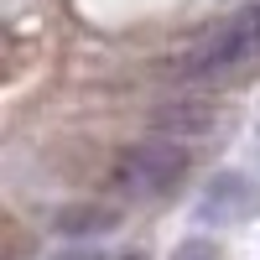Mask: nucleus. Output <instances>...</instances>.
<instances>
[{"label": "nucleus", "mask_w": 260, "mask_h": 260, "mask_svg": "<svg viewBox=\"0 0 260 260\" xmlns=\"http://www.w3.org/2000/svg\"><path fill=\"white\" fill-rule=\"evenodd\" d=\"M187 177V151L177 141H146L130 146L115 161V192L120 198H161Z\"/></svg>", "instance_id": "nucleus-2"}, {"label": "nucleus", "mask_w": 260, "mask_h": 260, "mask_svg": "<svg viewBox=\"0 0 260 260\" xmlns=\"http://www.w3.org/2000/svg\"><path fill=\"white\" fill-rule=\"evenodd\" d=\"M255 68H260V0L250 11L229 16L219 31H208L182 57V78H208V83H234Z\"/></svg>", "instance_id": "nucleus-1"}, {"label": "nucleus", "mask_w": 260, "mask_h": 260, "mask_svg": "<svg viewBox=\"0 0 260 260\" xmlns=\"http://www.w3.org/2000/svg\"><path fill=\"white\" fill-rule=\"evenodd\" d=\"M151 125H156L161 130V136L172 141V136H208V130H213V110H208V104H161V110L156 115H151Z\"/></svg>", "instance_id": "nucleus-4"}, {"label": "nucleus", "mask_w": 260, "mask_h": 260, "mask_svg": "<svg viewBox=\"0 0 260 260\" xmlns=\"http://www.w3.org/2000/svg\"><path fill=\"white\" fill-rule=\"evenodd\" d=\"M167 260H219V245L213 240H182Z\"/></svg>", "instance_id": "nucleus-6"}, {"label": "nucleus", "mask_w": 260, "mask_h": 260, "mask_svg": "<svg viewBox=\"0 0 260 260\" xmlns=\"http://www.w3.org/2000/svg\"><path fill=\"white\" fill-rule=\"evenodd\" d=\"M260 208V192L240 177V172H224V177H213L203 203H198V219L203 224H240Z\"/></svg>", "instance_id": "nucleus-3"}, {"label": "nucleus", "mask_w": 260, "mask_h": 260, "mask_svg": "<svg viewBox=\"0 0 260 260\" xmlns=\"http://www.w3.org/2000/svg\"><path fill=\"white\" fill-rule=\"evenodd\" d=\"M115 219H120L115 208H73L57 219V229L62 234H99V229H115Z\"/></svg>", "instance_id": "nucleus-5"}]
</instances>
